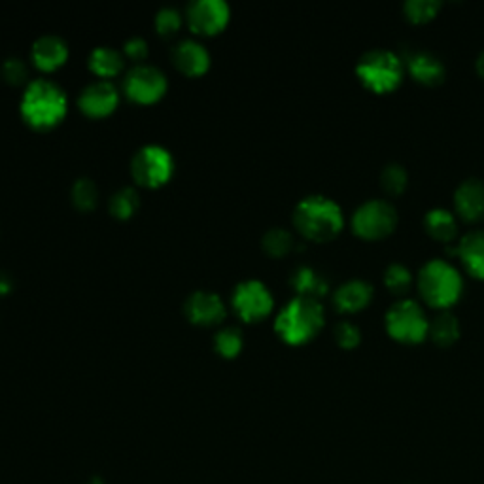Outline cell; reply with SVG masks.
<instances>
[{
  "label": "cell",
  "instance_id": "25",
  "mask_svg": "<svg viewBox=\"0 0 484 484\" xmlns=\"http://www.w3.org/2000/svg\"><path fill=\"white\" fill-rule=\"evenodd\" d=\"M261 244H263V250L267 251L269 256L282 258V256L288 254L289 250L294 248V237L284 227H270L267 233L263 235Z\"/></svg>",
  "mask_w": 484,
  "mask_h": 484
},
{
  "label": "cell",
  "instance_id": "30",
  "mask_svg": "<svg viewBox=\"0 0 484 484\" xmlns=\"http://www.w3.org/2000/svg\"><path fill=\"white\" fill-rule=\"evenodd\" d=\"M411 270L401 263H390L384 270V284L392 294H405L411 286Z\"/></svg>",
  "mask_w": 484,
  "mask_h": 484
},
{
  "label": "cell",
  "instance_id": "9",
  "mask_svg": "<svg viewBox=\"0 0 484 484\" xmlns=\"http://www.w3.org/2000/svg\"><path fill=\"white\" fill-rule=\"evenodd\" d=\"M169 87V80L161 68L139 63L134 65L123 80L125 95L139 105H151L160 101Z\"/></svg>",
  "mask_w": 484,
  "mask_h": 484
},
{
  "label": "cell",
  "instance_id": "34",
  "mask_svg": "<svg viewBox=\"0 0 484 484\" xmlns=\"http://www.w3.org/2000/svg\"><path fill=\"white\" fill-rule=\"evenodd\" d=\"M123 55L139 65L142 59H146L148 57V42L144 41L142 36H131L129 41H125V44H123Z\"/></svg>",
  "mask_w": 484,
  "mask_h": 484
},
{
  "label": "cell",
  "instance_id": "13",
  "mask_svg": "<svg viewBox=\"0 0 484 484\" xmlns=\"http://www.w3.org/2000/svg\"><path fill=\"white\" fill-rule=\"evenodd\" d=\"M184 311L189 322L199 325H215L227 315L224 299L215 292H208V289L193 292L184 303Z\"/></svg>",
  "mask_w": 484,
  "mask_h": 484
},
{
  "label": "cell",
  "instance_id": "37",
  "mask_svg": "<svg viewBox=\"0 0 484 484\" xmlns=\"http://www.w3.org/2000/svg\"><path fill=\"white\" fill-rule=\"evenodd\" d=\"M87 484H103V480H99V479H93V480H89Z\"/></svg>",
  "mask_w": 484,
  "mask_h": 484
},
{
  "label": "cell",
  "instance_id": "18",
  "mask_svg": "<svg viewBox=\"0 0 484 484\" xmlns=\"http://www.w3.org/2000/svg\"><path fill=\"white\" fill-rule=\"evenodd\" d=\"M406 68H409L413 78L424 86H437L447 74L443 61L430 51H413L406 57Z\"/></svg>",
  "mask_w": 484,
  "mask_h": 484
},
{
  "label": "cell",
  "instance_id": "23",
  "mask_svg": "<svg viewBox=\"0 0 484 484\" xmlns=\"http://www.w3.org/2000/svg\"><path fill=\"white\" fill-rule=\"evenodd\" d=\"M428 335L439 346H451L460 337V322L449 311H443L430 322Z\"/></svg>",
  "mask_w": 484,
  "mask_h": 484
},
{
  "label": "cell",
  "instance_id": "5",
  "mask_svg": "<svg viewBox=\"0 0 484 484\" xmlns=\"http://www.w3.org/2000/svg\"><path fill=\"white\" fill-rule=\"evenodd\" d=\"M405 65L401 57L390 50L365 51L356 65V74L361 84L375 93H390L403 80Z\"/></svg>",
  "mask_w": 484,
  "mask_h": 484
},
{
  "label": "cell",
  "instance_id": "3",
  "mask_svg": "<svg viewBox=\"0 0 484 484\" xmlns=\"http://www.w3.org/2000/svg\"><path fill=\"white\" fill-rule=\"evenodd\" d=\"M324 325V306L318 299L296 296L277 315L275 329L288 344H303L318 335Z\"/></svg>",
  "mask_w": 484,
  "mask_h": 484
},
{
  "label": "cell",
  "instance_id": "22",
  "mask_svg": "<svg viewBox=\"0 0 484 484\" xmlns=\"http://www.w3.org/2000/svg\"><path fill=\"white\" fill-rule=\"evenodd\" d=\"M424 227L430 233V237L441 242H452V239L458 233L456 218L447 208H432L425 212Z\"/></svg>",
  "mask_w": 484,
  "mask_h": 484
},
{
  "label": "cell",
  "instance_id": "8",
  "mask_svg": "<svg viewBox=\"0 0 484 484\" xmlns=\"http://www.w3.org/2000/svg\"><path fill=\"white\" fill-rule=\"evenodd\" d=\"M397 212L396 208L382 199L365 201L352 215L354 233L367 241H377L388 237L396 229Z\"/></svg>",
  "mask_w": 484,
  "mask_h": 484
},
{
  "label": "cell",
  "instance_id": "21",
  "mask_svg": "<svg viewBox=\"0 0 484 484\" xmlns=\"http://www.w3.org/2000/svg\"><path fill=\"white\" fill-rule=\"evenodd\" d=\"M289 284H292L297 296L313 297V299H318L324 294H327V288H329L325 277L308 265H299L297 269H294L292 275H289Z\"/></svg>",
  "mask_w": 484,
  "mask_h": 484
},
{
  "label": "cell",
  "instance_id": "26",
  "mask_svg": "<svg viewBox=\"0 0 484 484\" xmlns=\"http://www.w3.org/2000/svg\"><path fill=\"white\" fill-rule=\"evenodd\" d=\"M242 346H244V335L241 332V327H235V325L222 327L215 335L216 352H220L225 358L237 356L242 351Z\"/></svg>",
  "mask_w": 484,
  "mask_h": 484
},
{
  "label": "cell",
  "instance_id": "17",
  "mask_svg": "<svg viewBox=\"0 0 484 484\" xmlns=\"http://www.w3.org/2000/svg\"><path fill=\"white\" fill-rule=\"evenodd\" d=\"M371 299L373 286L361 279L342 282L333 294V305L339 313H358L370 305Z\"/></svg>",
  "mask_w": 484,
  "mask_h": 484
},
{
  "label": "cell",
  "instance_id": "10",
  "mask_svg": "<svg viewBox=\"0 0 484 484\" xmlns=\"http://www.w3.org/2000/svg\"><path fill=\"white\" fill-rule=\"evenodd\" d=\"M231 303H233L235 313L242 320L258 322L269 316L270 311H273L275 297L261 280L248 279L235 286Z\"/></svg>",
  "mask_w": 484,
  "mask_h": 484
},
{
  "label": "cell",
  "instance_id": "20",
  "mask_svg": "<svg viewBox=\"0 0 484 484\" xmlns=\"http://www.w3.org/2000/svg\"><path fill=\"white\" fill-rule=\"evenodd\" d=\"M87 65H89L91 72L99 76L101 80H110L123 70L125 55H123V51L110 48V46H96L89 53Z\"/></svg>",
  "mask_w": 484,
  "mask_h": 484
},
{
  "label": "cell",
  "instance_id": "14",
  "mask_svg": "<svg viewBox=\"0 0 484 484\" xmlns=\"http://www.w3.org/2000/svg\"><path fill=\"white\" fill-rule=\"evenodd\" d=\"M31 57H32V63L38 68L44 72H51L55 68H59L67 61L68 44L57 34H42L41 38H36L34 41Z\"/></svg>",
  "mask_w": 484,
  "mask_h": 484
},
{
  "label": "cell",
  "instance_id": "12",
  "mask_svg": "<svg viewBox=\"0 0 484 484\" xmlns=\"http://www.w3.org/2000/svg\"><path fill=\"white\" fill-rule=\"evenodd\" d=\"M120 103V91L110 80H95L87 84L78 96V106L91 118H103L115 110Z\"/></svg>",
  "mask_w": 484,
  "mask_h": 484
},
{
  "label": "cell",
  "instance_id": "2",
  "mask_svg": "<svg viewBox=\"0 0 484 484\" xmlns=\"http://www.w3.org/2000/svg\"><path fill=\"white\" fill-rule=\"evenodd\" d=\"M294 225L299 233L316 242L332 241L341 233L344 216L341 206L325 196H306L294 208Z\"/></svg>",
  "mask_w": 484,
  "mask_h": 484
},
{
  "label": "cell",
  "instance_id": "16",
  "mask_svg": "<svg viewBox=\"0 0 484 484\" xmlns=\"http://www.w3.org/2000/svg\"><path fill=\"white\" fill-rule=\"evenodd\" d=\"M172 59L177 68L186 76H201L210 67V53L208 50L193 38L178 42L172 51Z\"/></svg>",
  "mask_w": 484,
  "mask_h": 484
},
{
  "label": "cell",
  "instance_id": "11",
  "mask_svg": "<svg viewBox=\"0 0 484 484\" xmlns=\"http://www.w3.org/2000/svg\"><path fill=\"white\" fill-rule=\"evenodd\" d=\"M187 25L197 34H216L225 29L231 10L225 0H193L186 12Z\"/></svg>",
  "mask_w": 484,
  "mask_h": 484
},
{
  "label": "cell",
  "instance_id": "4",
  "mask_svg": "<svg viewBox=\"0 0 484 484\" xmlns=\"http://www.w3.org/2000/svg\"><path fill=\"white\" fill-rule=\"evenodd\" d=\"M418 289L428 305L435 308H449L460 299L463 280L458 269L449 261L432 260L420 269Z\"/></svg>",
  "mask_w": 484,
  "mask_h": 484
},
{
  "label": "cell",
  "instance_id": "32",
  "mask_svg": "<svg viewBox=\"0 0 484 484\" xmlns=\"http://www.w3.org/2000/svg\"><path fill=\"white\" fill-rule=\"evenodd\" d=\"M333 337L337 341V344L341 348H344V351H352V348H356L361 341V335H360V329L356 324L348 322V320H342L335 325L333 329Z\"/></svg>",
  "mask_w": 484,
  "mask_h": 484
},
{
  "label": "cell",
  "instance_id": "7",
  "mask_svg": "<svg viewBox=\"0 0 484 484\" xmlns=\"http://www.w3.org/2000/svg\"><path fill=\"white\" fill-rule=\"evenodd\" d=\"M174 172L172 153L161 144H146L134 151L131 174L137 184L146 187L163 186Z\"/></svg>",
  "mask_w": 484,
  "mask_h": 484
},
{
  "label": "cell",
  "instance_id": "24",
  "mask_svg": "<svg viewBox=\"0 0 484 484\" xmlns=\"http://www.w3.org/2000/svg\"><path fill=\"white\" fill-rule=\"evenodd\" d=\"M110 212L115 216V218H131L134 212L139 210L141 206V196L139 191L131 187V186H125V187H120L118 191L114 193V196L110 197Z\"/></svg>",
  "mask_w": 484,
  "mask_h": 484
},
{
  "label": "cell",
  "instance_id": "28",
  "mask_svg": "<svg viewBox=\"0 0 484 484\" xmlns=\"http://www.w3.org/2000/svg\"><path fill=\"white\" fill-rule=\"evenodd\" d=\"M409 177H406V170L399 163H388L380 170V186L386 193L390 196H399L405 191Z\"/></svg>",
  "mask_w": 484,
  "mask_h": 484
},
{
  "label": "cell",
  "instance_id": "1",
  "mask_svg": "<svg viewBox=\"0 0 484 484\" xmlns=\"http://www.w3.org/2000/svg\"><path fill=\"white\" fill-rule=\"evenodd\" d=\"M19 108L31 127L46 131L63 122L68 110V99L59 84L48 78H36L27 84Z\"/></svg>",
  "mask_w": 484,
  "mask_h": 484
},
{
  "label": "cell",
  "instance_id": "31",
  "mask_svg": "<svg viewBox=\"0 0 484 484\" xmlns=\"http://www.w3.org/2000/svg\"><path fill=\"white\" fill-rule=\"evenodd\" d=\"M182 27V12L174 6H165L156 14V29L163 36H170Z\"/></svg>",
  "mask_w": 484,
  "mask_h": 484
},
{
  "label": "cell",
  "instance_id": "15",
  "mask_svg": "<svg viewBox=\"0 0 484 484\" xmlns=\"http://www.w3.org/2000/svg\"><path fill=\"white\" fill-rule=\"evenodd\" d=\"M454 206L466 222L484 218V182L479 178L463 180L454 191Z\"/></svg>",
  "mask_w": 484,
  "mask_h": 484
},
{
  "label": "cell",
  "instance_id": "33",
  "mask_svg": "<svg viewBox=\"0 0 484 484\" xmlns=\"http://www.w3.org/2000/svg\"><path fill=\"white\" fill-rule=\"evenodd\" d=\"M0 76L8 82V84H22L27 80L29 70L27 65L19 59V57H8V59L3 61V67H0Z\"/></svg>",
  "mask_w": 484,
  "mask_h": 484
},
{
  "label": "cell",
  "instance_id": "27",
  "mask_svg": "<svg viewBox=\"0 0 484 484\" xmlns=\"http://www.w3.org/2000/svg\"><path fill=\"white\" fill-rule=\"evenodd\" d=\"M70 197L76 208H80L84 212L91 210L95 208L96 201H99V187H96V184L91 178L82 177L72 184Z\"/></svg>",
  "mask_w": 484,
  "mask_h": 484
},
{
  "label": "cell",
  "instance_id": "19",
  "mask_svg": "<svg viewBox=\"0 0 484 484\" xmlns=\"http://www.w3.org/2000/svg\"><path fill=\"white\" fill-rule=\"evenodd\" d=\"M456 254L475 279H484V229H473L456 244Z\"/></svg>",
  "mask_w": 484,
  "mask_h": 484
},
{
  "label": "cell",
  "instance_id": "36",
  "mask_svg": "<svg viewBox=\"0 0 484 484\" xmlns=\"http://www.w3.org/2000/svg\"><path fill=\"white\" fill-rule=\"evenodd\" d=\"M477 70H479V74L484 78V51L479 55V59H477Z\"/></svg>",
  "mask_w": 484,
  "mask_h": 484
},
{
  "label": "cell",
  "instance_id": "35",
  "mask_svg": "<svg viewBox=\"0 0 484 484\" xmlns=\"http://www.w3.org/2000/svg\"><path fill=\"white\" fill-rule=\"evenodd\" d=\"M12 288H14V279H12V275L6 273V270H0V296L8 294Z\"/></svg>",
  "mask_w": 484,
  "mask_h": 484
},
{
  "label": "cell",
  "instance_id": "6",
  "mask_svg": "<svg viewBox=\"0 0 484 484\" xmlns=\"http://www.w3.org/2000/svg\"><path fill=\"white\" fill-rule=\"evenodd\" d=\"M386 332L399 342L416 344L428 335L430 322L416 301L401 299L386 313Z\"/></svg>",
  "mask_w": 484,
  "mask_h": 484
},
{
  "label": "cell",
  "instance_id": "29",
  "mask_svg": "<svg viewBox=\"0 0 484 484\" xmlns=\"http://www.w3.org/2000/svg\"><path fill=\"white\" fill-rule=\"evenodd\" d=\"M441 3L439 0H406L403 5L405 17L413 23H425L435 17L439 12Z\"/></svg>",
  "mask_w": 484,
  "mask_h": 484
}]
</instances>
